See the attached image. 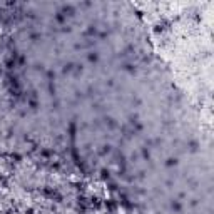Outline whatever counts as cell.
<instances>
[{
  "label": "cell",
  "instance_id": "6da1fadb",
  "mask_svg": "<svg viewBox=\"0 0 214 214\" xmlns=\"http://www.w3.org/2000/svg\"><path fill=\"white\" fill-rule=\"evenodd\" d=\"M89 59H90V60H96V59H97V55H96V54H90Z\"/></svg>",
  "mask_w": 214,
  "mask_h": 214
}]
</instances>
